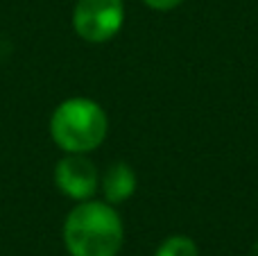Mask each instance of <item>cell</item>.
<instances>
[{"mask_svg":"<svg viewBox=\"0 0 258 256\" xmlns=\"http://www.w3.org/2000/svg\"><path fill=\"white\" fill-rule=\"evenodd\" d=\"M122 240V220L109 202L84 200L63 222V245L71 256H116Z\"/></svg>","mask_w":258,"mask_h":256,"instance_id":"6da1fadb","label":"cell"},{"mask_svg":"<svg viewBox=\"0 0 258 256\" xmlns=\"http://www.w3.org/2000/svg\"><path fill=\"white\" fill-rule=\"evenodd\" d=\"M107 130L104 109L89 98L63 100L50 118V136L68 154L93 152L107 139Z\"/></svg>","mask_w":258,"mask_h":256,"instance_id":"7a4b0ae2","label":"cell"},{"mask_svg":"<svg viewBox=\"0 0 258 256\" xmlns=\"http://www.w3.org/2000/svg\"><path fill=\"white\" fill-rule=\"evenodd\" d=\"M125 23L122 0H77L73 9V27L89 43H104L120 32Z\"/></svg>","mask_w":258,"mask_h":256,"instance_id":"3957f363","label":"cell"},{"mask_svg":"<svg viewBox=\"0 0 258 256\" xmlns=\"http://www.w3.org/2000/svg\"><path fill=\"white\" fill-rule=\"evenodd\" d=\"M54 184L66 198L84 202L95 195L100 175L95 163L84 154H68L54 168Z\"/></svg>","mask_w":258,"mask_h":256,"instance_id":"277c9868","label":"cell"},{"mask_svg":"<svg viewBox=\"0 0 258 256\" xmlns=\"http://www.w3.org/2000/svg\"><path fill=\"white\" fill-rule=\"evenodd\" d=\"M102 193L109 204H122L136 190V172L127 166L125 161L111 163L102 177Z\"/></svg>","mask_w":258,"mask_h":256,"instance_id":"5b68a950","label":"cell"},{"mask_svg":"<svg viewBox=\"0 0 258 256\" xmlns=\"http://www.w3.org/2000/svg\"><path fill=\"white\" fill-rule=\"evenodd\" d=\"M154 256H200V252H197L195 240L188 238V236L177 234V236H168L159 245Z\"/></svg>","mask_w":258,"mask_h":256,"instance_id":"8992f818","label":"cell"},{"mask_svg":"<svg viewBox=\"0 0 258 256\" xmlns=\"http://www.w3.org/2000/svg\"><path fill=\"white\" fill-rule=\"evenodd\" d=\"M150 9H156V12H170V9L179 7L183 0H143Z\"/></svg>","mask_w":258,"mask_h":256,"instance_id":"52a82bcc","label":"cell"}]
</instances>
